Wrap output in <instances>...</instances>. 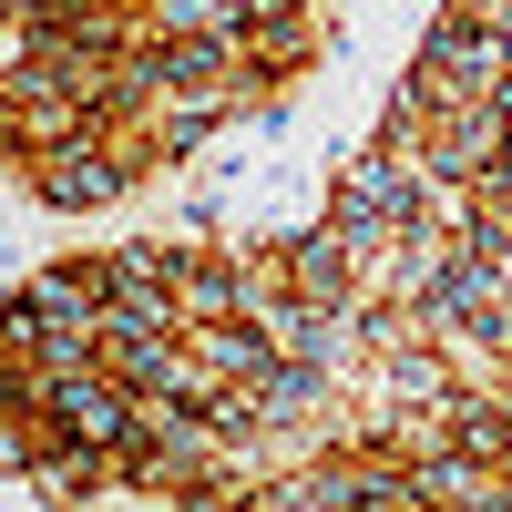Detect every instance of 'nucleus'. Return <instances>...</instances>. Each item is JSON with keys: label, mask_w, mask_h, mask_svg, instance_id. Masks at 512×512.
<instances>
[{"label": "nucleus", "mask_w": 512, "mask_h": 512, "mask_svg": "<svg viewBox=\"0 0 512 512\" xmlns=\"http://www.w3.org/2000/svg\"><path fill=\"white\" fill-rule=\"evenodd\" d=\"M52 195H62V205H93V195H113V164H52Z\"/></svg>", "instance_id": "obj_2"}, {"label": "nucleus", "mask_w": 512, "mask_h": 512, "mask_svg": "<svg viewBox=\"0 0 512 512\" xmlns=\"http://www.w3.org/2000/svg\"><path fill=\"white\" fill-rule=\"evenodd\" d=\"M62 410H72V431H82V441H123V431H134L113 390H62Z\"/></svg>", "instance_id": "obj_1"}]
</instances>
